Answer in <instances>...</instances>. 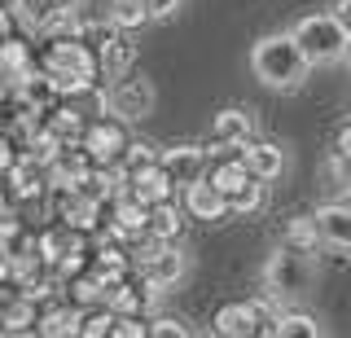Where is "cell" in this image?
Segmentation results:
<instances>
[{
	"mask_svg": "<svg viewBox=\"0 0 351 338\" xmlns=\"http://www.w3.org/2000/svg\"><path fill=\"white\" fill-rule=\"evenodd\" d=\"M40 71L53 80L58 97H84L101 84V62L97 49L84 45V36H53L40 53Z\"/></svg>",
	"mask_w": 351,
	"mask_h": 338,
	"instance_id": "1",
	"label": "cell"
},
{
	"mask_svg": "<svg viewBox=\"0 0 351 338\" xmlns=\"http://www.w3.org/2000/svg\"><path fill=\"white\" fill-rule=\"evenodd\" d=\"M250 71H255V80L272 93H299L307 84V75H312V62H307V53L299 49V40H294L290 31H277V36L255 40V49H250Z\"/></svg>",
	"mask_w": 351,
	"mask_h": 338,
	"instance_id": "2",
	"label": "cell"
},
{
	"mask_svg": "<svg viewBox=\"0 0 351 338\" xmlns=\"http://www.w3.org/2000/svg\"><path fill=\"white\" fill-rule=\"evenodd\" d=\"M290 36L299 40V49L307 53L312 67H334L351 53V31L338 14H307L290 27Z\"/></svg>",
	"mask_w": 351,
	"mask_h": 338,
	"instance_id": "3",
	"label": "cell"
},
{
	"mask_svg": "<svg viewBox=\"0 0 351 338\" xmlns=\"http://www.w3.org/2000/svg\"><path fill=\"white\" fill-rule=\"evenodd\" d=\"M132 268H136V277L145 281L154 290H171L176 281H184V272H189V255H184L176 242H154L145 237V246L132 255Z\"/></svg>",
	"mask_w": 351,
	"mask_h": 338,
	"instance_id": "4",
	"label": "cell"
},
{
	"mask_svg": "<svg viewBox=\"0 0 351 338\" xmlns=\"http://www.w3.org/2000/svg\"><path fill=\"white\" fill-rule=\"evenodd\" d=\"M263 286H268V294H277V299H299V294H307V286H312V255H303L290 242H281L268 255V264H263Z\"/></svg>",
	"mask_w": 351,
	"mask_h": 338,
	"instance_id": "5",
	"label": "cell"
},
{
	"mask_svg": "<svg viewBox=\"0 0 351 338\" xmlns=\"http://www.w3.org/2000/svg\"><path fill=\"white\" fill-rule=\"evenodd\" d=\"M154 101H158V93H154V84L145 80V75H123V80L110 84V93H106L110 114L123 119V123H141V119H149Z\"/></svg>",
	"mask_w": 351,
	"mask_h": 338,
	"instance_id": "6",
	"label": "cell"
},
{
	"mask_svg": "<svg viewBox=\"0 0 351 338\" xmlns=\"http://www.w3.org/2000/svg\"><path fill=\"white\" fill-rule=\"evenodd\" d=\"M128 145H132V136H128L123 119H114V114L93 119V123L84 128V141H80V149L97 162V167H106V162H123Z\"/></svg>",
	"mask_w": 351,
	"mask_h": 338,
	"instance_id": "7",
	"label": "cell"
},
{
	"mask_svg": "<svg viewBox=\"0 0 351 338\" xmlns=\"http://www.w3.org/2000/svg\"><path fill=\"white\" fill-rule=\"evenodd\" d=\"M97 62H101V80L119 84L123 75H132L136 67V45H132V31H119V27H106L97 36Z\"/></svg>",
	"mask_w": 351,
	"mask_h": 338,
	"instance_id": "8",
	"label": "cell"
},
{
	"mask_svg": "<svg viewBox=\"0 0 351 338\" xmlns=\"http://www.w3.org/2000/svg\"><path fill=\"white\" fill-rule=\"evenodd\" d=\"M162 167H167V176L176 180V189H189V184L206 180V171H211V162H206V149L202 145H167L162 149Z\"/></svg>",
	"mask_w": 351,
	"mask_h": 338,
	"instance_id": "9",
	"label": "cell"
},
{
	"mask_svg": "<svg viewBox=\"0 0 351 338\" xmlns=\"http://www.w3.org/2000/svg\"><path fill=\"white\" fill-rule=\"evenodd\" d=\"M211 141L219 149H246L255 141V114L241 110V106H224L211 119Z\"/></svg>",
	"mask_w": 351,
	"mask_h": 338,
	"instance_id": "10",
	"label": "cell"
},
{
	"mask_svg": "<svg viewBox=\"0 0 351 338\" xmlns=\"http://www.w3.org/2000/svg\"><path fill=\"white\" fill-rule=\"evenodd\" d=\"M110 233L119 237V242H145L149 237V206L136 202L132 193L110 202Z\"/></svg>",
	"mask_w": 351,
	"mask_h": 338,
	"instance_id": "11",
	"label": "cell"
},
{
	"mask_svg": "<svg viewBox=\"0 0 351 338\" xmlns=\"http://www.w3.org/2000/svg\"><path fill=\"white\" fill-rule=\"evenodd\" d=\"M184 211H189V220H202V224H219L233 215V202H228L224 189H215L211 180H197L184 189Z\"/></svg>",
	"mask_w": 351,
	"mask_h": 338,
	"instance_id": "12",
	"label": "cell"
},
{
	"mask_svg": "<svg viewBox=\"0 0 351 338\" xmlns=\"http://www.w3.org/2000/svg\"><path fill=\"white\" fill-rule=\"evenodd\" d=\"M71 5H75V0H14V14H18L22 27L53 36V31L71 18Z\"/></svg>",
	"mask_w": 351,
	"mask_h": 338,
	"instance_id": "13",
	"label": "cell"
},
{
	"mask_svg": "<svg viewBox=\"0 0 351 338\" xmlns=\"http://www.w3.org/2000/svg\"><path fill=\"white\" fill-rule=\"evenodd\" d=\"M93 167H97V162L88 158L84 149H71V145H66L62 154H58V158L49 162V184H53V189H58V193L84 189V180L93 176Z\"/></svg>",
	"mask_w": 351,
	"mask_h": 338,
	"instance_id": "14",
	"label": "cell"
},
{
	"mask_svg": "<svg viewBox=\"0 0 351 338\" xmlns=\"http://www.w3.org/2000/svg\"><path fill=\"white\" fill-rule=\"evenodd\" d=\"M316 228L329 250H351V202H325L316 206Z\"/></svg>",
	"mask_w": 351,
	"mask_h": 338,
	"instance_id": "15",
	"label": "cell"
},
{
	"mask_svg": "<svg viewBox=\"0 0 351 338\" xmlns=\"http://www.w3.org/2000/svg\"><path fill=\"white\" fill-rule=\"evenodd\" d=\"M154 286H145V281L132 272L128 281H119V286H110V294H106V303L114 308L119 316H145L149 308H154Z\"/></svg>",
	"mask_w": 351,
	"mask_h": 338,
	"instance_id": "16",
	"label": "cell"
},
{
	"mask_svg": "<svg viewBox=\"0 0 351 338\" xmlns=\"http://www.w3.org/2000/svg\"><path fill=\"white\" fill-rule=\"evenodd\" d=\"M128 193L136 202H145V206H158V202H171L176 198V180L167 176V167H162V162H154V167H145V171H136V176H132Z\"/></svg>",
	"mask_w": 351,
	"mask_h": 338,
	"instance_id": "17",
	"label": "cell"
},
{
	"mask_svg": "<svg viewBox=\"0 0 351 338\" xmlns=\"http://www.w3.org/2000/svg\"><path fill=\"white\" fill-rule=\"evenodd\" d=\"M80 321H84V308L75 303H49L40 312V338H80Z\"/></svg>",
	"mask_w": 351,
	"mask_h": 338,
	"instance_id": "18",
	"label": "cell"
},
{
	"mask_svg": "<svg viewBox=\"0 0 351 338\" xmlns=\"http://www.w3.org/2000/svg\"><path fill=\"white\" fill-rule=\"evenodd\" d=\"M184 224H189V211H184V202L176 206V198H171V202L149 206V237H154V242H180Z\"/></svg>",
	"mask_w": 351,
	"mask_h": 338,
	"instance_id": "19",
	"label": "cell"
},
{
	"mask_svg": "<svg viewBox=\"0 0 351 338\" xmlns=\"http://www.w3.org/2000/svg\"><path fill=\"white\" fill-rule=\"evenodd\" d=\"M241 158H246V167L255 171L259 180H277L285 171V149L277 141H250V145L241 149Z\"/></svg>",
	"mask_w": 351,
	"mask_h": 338,
	"instance_id": "20",
	"label": "cell"
},
{
	"mask_svg": "<svg viewBox=\"0 0 351 338\" xmlns=\"http://www.w3.org/2000/svg\"><path fill=\"white\" fill-rule=\"evenodd\" d=\"M88 268H93L106 286H119V281H128L132 272H136V268H132V255H128V250H119V246H97Z\"/></svg>",
	"mask_w": 351,
	"mask_h": 338,
	"instance_id": "21",
	"label": "cell"
},
{
	"mask_svg": "<svg viewBox=\"0 0 351 338\" xmlns=\"http://www.w3.org/2000/svg\"><path fill=\"white\" fill-rule=\"evenodd\" d=\"M250 176H255V171L246 167V158H241V154L219 158V162H211V171H206V180H211L215 189H224V193H228V202H233V193H237Z\"/></svg>",
	"mask_w": 351,
	"mask_h": 338,
	"instance_id": "22",
	"label": "cell"
},
{
	"mask_svg": "<svg viewBox=\"0 0 351 338\" xmlns=\"http://www.w3.org/2000/svg\"><path fill=\"white\" fill-rule=\"evenodd\" d=\"M44 128H49L53 136L62 141V145H71V141H84V114L75 110V106H53L49 114H44Z\"/></svg>",
	"mask_w": 351,
	"mask_h": 338,
	"instance_id": "23",
	"label": "cell"
},
{
	"mask_svg": "<svg viewBox=\"0 0 351 338\" xmlns=\"http://www.w3.org/2000/svg\"><path fill=\"white\" fill-rule=\"evenodd\" d=\"M145 23H154L149 0H110V27L136 31V27H145Z\"/></svg>",
	"mask_w": 351,
	"mask_h": 338,
	"instance_id": "24",
	"label": "cell"
},
{
	"mask_svg": "<svg viewBox=\"0 0 351 338\" xmlns=\"http://www.w3.org/2000/svg\"><path fill=\"white\" fill-rule=\"evenodd\" d=\"M272 338H321V325L307 312H281L272 321Z\"/></svg>",
	"mask_w": 351,
	"mask_h": 338,
	"instance_id": "25",
	"label": "cell"
},
{
	"mask_svg": "<svg viewBox=\"0 0 351 338\" xmlns=\"http://www.w3.org/2000/svg\"><path fill=\"white\" fill-rule=\"evenodd\" d=\"M285 242L294 250H303V255H316V246H325L321 228H316V215H294L290 228H285Z\"/></svg>",
	"mask_w": 351,
	"mask_h": 338,
	"instance_id": "26",
	"label": "cell"
},
{
	"mask_svg": "<svg viewBox=\"0 0 351 338\" xmlns=\"http://www.w3.org/2000/svg\"><path fill=\"white\" fill-rule=\"evenodd\" d=\"M119 325V312L110 303H97V308H84V321H80V338H110Z\"/></svg>",
	"mask_w": 351,
	"mask_h": 338,
	"instance_id": "27",
	"label": "cell"
},
{
	"mask_svg": "<svg viewBox=\"0 0 351 338\" xmlns=\"http://www.w3.org/2000/svg\"><path fill=\"white\" fill-rule=\"evenodd\" d=\"M263 184L268 180H259V176H250L241 189L233 193V215H255L259 206H263Z\"/></svg>",
	"mask_w": 351,
	"mask_h": 338,
	"instance_id": "28",
	"label": "cell"
},
{
	"mask_svg": "<svg viewBox=\"0 0 351 338\" xmlns=\"http://www.w3.org/2000/svg\"><path fill=\"white\" fill-rule=\"evenodd\" d=\"M154 162H162V149L145 145V141H132V145H128V154H123V167H128V176H136V171L154 167Z\"/></svg>",
	"mask_w": 351,
	"mask_h": 338,
	"instance_id": "29",
	"label": "cell"
},
{
	"mask_svg": "<svg viewBox=\"0 0 351 338\" xmlns=\"http://www.w3.org/2000/svg\"><path fill=\"white\" fill-rule=\"evenodd\" d=\"M149 338H193V330L180 316H154L149 321Z\"/></svg>",
	"mask_w": 351,
	"mask_h": 338,
	"instance_id": "30",
	"label": "cell"
},
{
	"mask_svg": "<svg viewBox=\"0 0 351 338\" xmlns=\"http://www.w3.org/2000/svg\"><path fill=\"white\" fill-rule=\"evenodd\" d=\"M110 338H149V321L145 316H119V325H114Z\"/></svg>",
	"mask_w": 351,
	"mask_h": 338,
	"instance_id": "31",
	"label": "cell"
},
{
	"mask_svg": "<svg viewBox=\"0 0 351 338\" xmlns=\"http://www.w3.org/2000/svg\"><path fill=\"white\" fill-rule=\"evenodd\" d=\"M18 158H22V154H14V136L0 132V171H14Z\"/></svg>",
	"mask_w": 351,
	"mask_h": 338,
	"instance_id": "32",
	"label": "cell"
},
{
	"mask_svg": "<svg viewBox=\"0 0 351 338\" xmlns=\"http://www.w3.org/2000/svg\"><path fill=\"white\" fill-rule=\"evenodd\" d=\"M334 158H343L347 167H351V123L338 128V136H334Z\"/></svg>",
	"mask_w": 351,
	"mask_h": 338,
	"instance_id": "33",
	"label": "cell"
},
{
	"mask_svg": "<svg viewBox=\"0 0 351 338\" xmlns=\"http://www.w3.org/2000/svg\"><path fill=\"white\" fill-rule=\"evenodd\" d=\"M184 0H149V14L154 23H162V18H176V9H180Z\"/></svg>",
	"mask_w": 351,
	"mask_h": 338,
	"instance_id": "34",
	"label": "cell"
},
{
	"mask_svg": "<svg viewBox=\"0 0 351 338\" xmlns=\"http://www.w3.org/2000/svg\"><path fill=\"white\" fill-rule=\"evenodd\" d=\"M14 18H18V14H5V9H0V40H9V27H14Z\"/></svg>",
	"mask_w": 351,
	"mask_h": 338,
	"instance_id": "35",
	"label": "cell"
},
{
	"mask_svg": "<svg viewBox=\"0 0 351 338\" xmlns=\"http://www.w3.org/2000/svg\"><path fill=\"white\" fill-rule=\"evenodd\" d=\"M338 18H343L347 31H351V0H338Z\"/></svg>",
	"mask_w": 351,
	"mask_h": 338,
	"instance_id": "36",
	"label": "cell"
},
{
	"mask_svg": "<svg viewBox=\"0 0 351 338\" xmlns=\"http://www.w3.org/2000/svg\"><path fill=\"white\" fill-rule=\"evenodd\" d=\"M0 338H9V334H5V330H0Z\"/></svg>",
	"mask_w": 351,
	"mask_h": 338,
	"instance_id": "37",
	"label": "cell"
}]
</instances>
